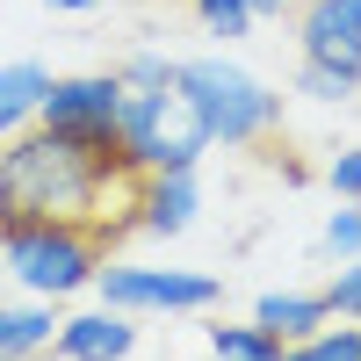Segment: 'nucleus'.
<instances>
[{"label": "nucleus", "instance_id": "f257e3e1", "mask_svg": "<svg viewBox=\"0 0 361 361\" xmlns=\"http://www.w3.org/2000/svg\"><path fill=\"white\" fill-rule=\"evenodd\" d=\"M137 173L109 152L58 137L44 123H22L0 137V224H116L137 231L130 217H109V202H130Z\"/></svg>", "mask_w": 361, "mask_h": 361}, {"label": "nucleus", "instance_id": "f03ea898", "mask_svg": "<svg viewBox=\"0 0 361 361\" xmlns=\"http://www.w3.org/2000/svg\"><path fill=\"white\" fill-rule=\"evenodd\" d=\"M116 224H0V267L29 289V296H73L94 289L102 260L116 246Z\"/></svg>", "mask_w": 361, "mask_h": 361}, {"label": "nucleus", "instance_id": "7ed1b4c3", "mask_svg": "<svg viewBox=\"0 0 361 361\" xmlns=\"http://www.w3.org/2000/svg\"><path fill=\"white\" fill-rule=\"evenodd\" d=\"M173 87L188 94V109L202 116L209 145H224V152H238V145H267L282 130V94L260 87L246 66H231V58H180Z\"/></svg>", "mask_w": 361, "mask_h": 361}, {"label": "nucleus", "instance_id": "20e7f679", "mask_svg": "<svg viewBox=\"0 0 361 361\" xmlns=\"http://www.w3.org/2000/svg\"><path fill=\"white\" fill-rule=\"evenodd\" d=\"M116 130H123V159H130L137 173L202 166V152H209V130H202V116L188 109L180 87H152V94H130V87H123Z\"/></svg>", "mask_w": 361, "mask_h": 361}, {"label": "nucleus", "instance_id": "39448f33", "mask_svg": "<svg viewBox=\"0 0 361 361\" xmlns=\"http://www.w3.org/2000/svg\"><path fill=\"white\" fill-rule=\"evenodd\" d=\"M102 304L109 311H209L217 304V275H188V267H130V260H102Z\"/></svg>", "mask_w": 361, "mask_h": 361}, {"label": "nucleus", "instance_id": "423d86ee", "mask_svg": "<svg viewBox=\"0 0 361 361\" xmlns=\"http://www.w3.org/2000/svg\"><path fill=\"white\" fill-rule=\"evenodd\" d=\"M116 109H123V80L116 73H51L37 123L44 130H87V123H116Z\"/></svg>", "mask_w": 361, "mask_h": 361}, {"label": "nucleus", "instance_id": "0eeeda50", "mask_svg": "<svg viewBox=\"0 0 361 361\" xmlns=\"http://www.w3.org/2000/svg\"><path fill=\"white\" fill-rule=\"evenodd\" d=\"M296 44L311 66H340L361 80V0H304L296 8Z\"/></svg>", "mask_w": 361, "mask_h": 361}, {"label": "nucleus", "instance_id": "6e6552de", "mask_svg": "<svg viewBox=\"0 0 361 361\" xmlns=\"http://www.w3.org/2000/svg\"><path fill=\"white\" fill-rule=\"evenodd\" d=\"M202 209V188H195V166H166V173H137V195H130V217L137 231L152 238H180Z\"/></svg>", "mask_w": 361, "mask_h": 361}, {"label": "nucleus", "instance_id": "1a4fd4ad", "mask_svg": "<svg viewBox=\"0 0 361 361\" xmlns=\"http://www.w3.org/2000/svg\"><path fill=\"white\" fill-rule=\"evenodd\" d=\"M58 361H123L130 347H137V325H130V311H80V318H66L58 325Z\"/></svg>", "mask_w": 361, "mask_h": 361}, {"label": "nucleus", "instance_id": "9d476101", "mask_svg": "<svg viewBox=\"0 0 361 361\" xmlns=\"http://www.w3.org/2000/svg\"><path fill=\"white\" fill-rule=\"evenodd\" d=\"M58 304L51 296H37V304H0V361H37V354H51V340H58Z\"/></svg>", "mask_w": 361, "mask_h": 361}, {"label": "nucleus", "instance_id": "9b49d317", "mask_svg": "<svg viewBox=\"0 0 361 361\" xmlns=\"http://www.w3.org/2000/svg\"><path fill=\"white\" fill-rule=\"evenodd\" d=\"M325 318H333V311H325V296H304V289H275V296H260V304H253V325H267L282 347L304 340V333H318Z\"/></svg>", "mask_w": 361, "mask_h": 361}, {"label": "nucleus", "instance_id": "f8f14e48", "mask_svg": "<svg viewBox=\"0 0 361 361\" xmlns=\"http://www.w3.org/2000/svg\"><path fill=\"white\" fill-rule=\"evenodd\" d=\"M51 73L37 58H15V66H0V137H15L22 123H37V102H44Z\"/></svg>", "mask_w": 361, "mask_h": 361}, {"label": "nucleus", "instance_id": "ddd939ff", "mask_svg": "<svg viewBox=\"0 0 361 361\" xmlns=\"http://www.w3.org/2000/svg\"><path fill=\"white\" fill-rule=\"evenodd\" d=\"M282 361H361V318H340V325H318V333L289 340Z\"/></svg>", "mask_w": 361, "mask_h": 361}, {"label": "nucleus", "instance_id": "4468645a", "mask_svg": "<svg viewBox=\"0 0 361 361\" xmlns=\"http://www.w3.org/2000/svg\"><path fill=\"white\" fill-rule=\"evenodd\" d=\"M173 66H180V58H159V51H130L123 66H116V80H123L130 94H152V87H173Z\"/></svg>", "mask_w": 361, "mask_h": 361}, {"label": "nucleus", "instance_id": "2eb2a0df", "mask_svg": "<svg viewBox=\"0 0 361 361\" xmlns=\"http://www.w3.org/2000/svg\"><path fill=\"white\" fill-rule=\"evenodd\" d=\"M296 94H311V102H347V94H361V80L354 73H340V66H296Z\"/></svg>", "mask_w": 361, "mask_h": 361}, {"label": "nucleus", "instance_id": "dca6fc26", "mask_svg": "<svg viewBox=\"0 0 361 361\" xmlns=\"http://www.w3.org/2000/svg\"><path fill=\"white\" fill-rule=\"evenodd\" d=\"M188 8L202 15L209 37H246V29L260 22V15H253V0H188Z\"/></svg>", "mask_w": 361, "mask_h": 361}, {"label": "nucleus", "instance_id": "f3484780", "mask_svg": "<svg viewBox=\"0 0 361 361\" xmlns=\"http://www.w3.org/2000/svg\"><path fill=\"white\" fill-rule=\"evenodd\" d=\"M318 296H325V311H333V318H361V253L340 260V267H333V282H325Z\"/></svg>", "mask_w": 361, "mask_h": 361}, {"label": "nucleus", "instance_id": "a211bd4d", "mask_svg": "<svg viewBox=\"0 0 361 361\" xmlns=\"http://www.w3.org/2000/svg\"><path fill=\"white\" fill-rule=\"evenodd\" d=\"M325 253H333V260L361 253V202H340L333 217H325Z\"/></svg>", "mask_w": 361, "mask_h": 361}, {"label": "nucleus", "instance_id": "6ab92c4d", "mask_svg": "<svg viewBox=\"0 0 361 361\" xmlns=\"http://www.w3.org/2000/svg\"><path fill=\"white\" fill-rule=\"evenodd\" d=\"M325 180H333L340 202H361V145H347V152H333V166H325Z\"/></svg>", "mask_w": 361, "mask_h": 361}, {"label": "nucleus", "instance_id": "aec40b11", "mask_svg": "<svg viewBox=\"0 0 361 361\" xmlns=\"http://www.w3.org/2000/svg\"><path fill=\"white\" fill-rule=\"evenodd\" d=\"M44 8H66V15H94L102 0H44Z\"/></svg>", "mask_w": 361, "mask_h": 361}, {"label": "nucleus", "instance_id": "412c9836", "mask_svg": "<svg viewBox=\"0 0 361 361\" xmlns=\"http://www.w3.org/2000/svg\"><path fill=\"white\" fill-rule=\"evenodd\" d=\"M282 8H296V0H253V15H282Z\"/></svg>", "mask_w": 361, "mask_h": 361}, {"label": "nucleus", "instance_id": "4be33fe9", "mask_svg": "<svg viewBox=\"0 0 361 361\" xmlns=\"http://www.w3.org/2000/svg\"><path fill=\"white\" fill-rule=\"evenodd\" d=\"M231 361H253V354H231Z\"/></svg>", "mask_w": 361, "mask_h": 361}, {"label": "nucleus", "instance_id": "5701e85b", "mask_svg": "<svg viewBox=\"0 0 361 361\" xmlns=\"http://www.w3.org/2000/svg\"><path fill=\"white\" fill-rule=\"evenodd\" d=\"M0 304H8V289H0Z\"/></svg>", "mask_w": 361, "mask_h": 361}]
</instances>
